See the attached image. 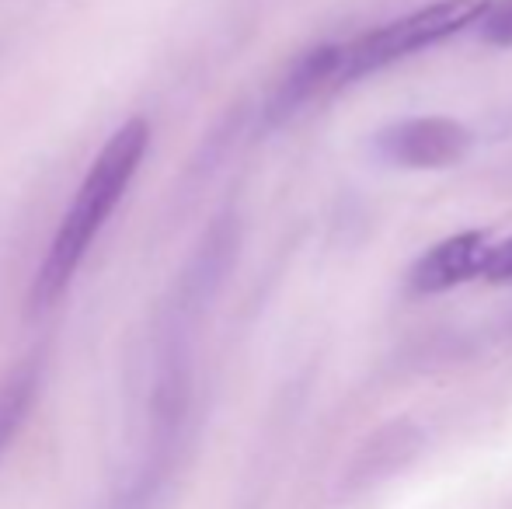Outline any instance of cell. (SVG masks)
<instances>
[{
    "label": "cell",
    "instance_id": "obj_2",
    "mask_svg": "<svg viewBox=\"0 0 512 509\" xmlns=\"http://www.w3.org/2000/svg\"><path fill=\"white\" fill-rule=\"evenodd\" d=\"M492 4L495 0H439V4L405 14V18L363 35V39L349 42V46H338V84L377 74V70L405 60L418 49H429L450 35L464 32L474 21H485Z\"/></svg>",
    "mask_w": 512,
    "mask_h": 509
},
{
    "label": "cell",
    "instance_id": "obj_4",
    "mask_svg": "<svg viewBox=\"0 0 512 509\" xmlns=\"http://www.w3.org/2000/svg\"><path fill=\"white\" fill-rule=\"evenodd\" d=\"M471 147V129L446 116L401 119L377 133V154L401 168H450Z\"/></svg>",
    "mask_w": 512,
    "mask_h": 509
},
{
    "label": "cell",
    "instance_id": "obj_6",
    "mask_svg": "<svg viewBox=\"0 0 512 509\" xmlns=\"http://www.w3.org/2000/svg\"><path fill=\"white\" fill-rule=\"evenodd\" d=\"M35 391H39V367H35V363L18 367L0 384V454L11 447L14 433H18L21 422L32 412Z\"/></svg>",
    "mask_w": 512,
    "mask_h": 509
},
{
    "label": "cell",
    "instance_id": "obj_1",
    "mask_svg": "<svg viewBox=\"0 0 512 509\" xmlns=\"http://www.w3.org/2000/svg\"><path fill=\"white\" fill-rule=\"evenodd\" d=\"M150 147V123L147 119H129L115 129V136L98 150L95 164L84 175L74 203L67 206L60 220V231L49 241V252L39 265V276L32 286V307H53L74 283L77 269L88 258L98 231L108 224L115 206L122 203L129 182L143 164Z\"/></svg>",
    "mask_w": 512,
    "mask_h": 509
},
{
    "label": "cell",
    "instance_id": "obj_5",
    "mask_svg": "<svg viewBox=\"0 0 512 509\" xmlns=\"http://www.w3.org/2000/svg\"><path fill=\"white\" fill-rule=\"evenodd\" d=\"M338 84V46H317L293 63L286 81L279 84L276 98L269 102V123H283L297 109H304L310 98H317L324 88Z\"/></svg>",
    "mask_w": 512,
    "mask_h": 509
},
{
    "label": "cell",
    "instance_id": "obj_3",
    "mask_svg": "<svg viewBox=\"0 0 512 509\" xmlns=\"http://www.w3.org/2000/svg\"><path fill=\"white\" fill-rule=\"evenodd\" d=\"M471 279L512 283V238H488L481 231H464L439 241L408 272L411 293H443Z\"/></svg>",
    "mask_w": 512,
    "mask_h": 509
},
{
    "label": "cell",
    "instance_id": "obj_7",
    "mask_svg": "<svg viewBox=\"0 0 512 509\" xmlns=\"http://www.w3.org/2000/svg\"><path fill=\"white\" fill-rule=\"evenodd\" d=\"M481 35H485L492 46H502V49L512 46V0H495L492 11L481 21Z\"/></svg>",
    "mask_w": 512,
    "mask_h": 509
}]
</instances>
